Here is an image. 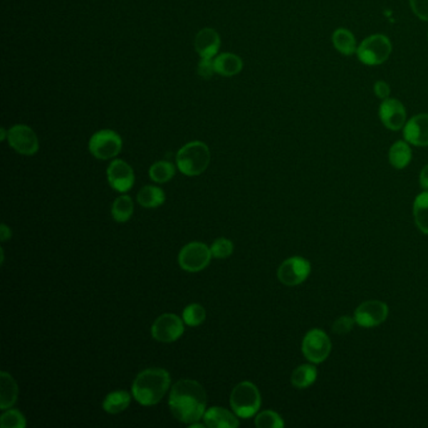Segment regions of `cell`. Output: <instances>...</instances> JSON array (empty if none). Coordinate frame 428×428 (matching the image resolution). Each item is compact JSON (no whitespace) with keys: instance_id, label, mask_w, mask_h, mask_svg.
Instances as JSON below:
<instances>
[{"instance_id":"3","label":"cell","mask_w":428,"mask_h":428,"mask_svg":"<svg viewBox=\"0 0 428 428\" xmlns=\"http://www.w3.org/2000/svg\"><path fill=\"white\" fill-rule=\"evenodd\" d=\"M212 161L210 148L207 143L192 141L186 143L176 155V165L181 174L186 176H199L207 171Z\"/></svg>"},{"instance_id":"12","label":"cell","mask_w":428,"mask_h":428,"mask_svg":"<svg viewBox=\"0 0 428 428\" xmlns=\"http://www.w3.org/2000/svg\"><path fill=\"white\" fill-rule=\"evenodd\" d=\"M388 318V306L381 301H368L362 303L355 309V320L363 328H373Z\"/></svg>"},{"instance_id":"15","label":"cell","mask_w":428,"mask_h":428,"mask_svg":"<svg viewBox=\"0 0 428 428\" xmlns=\"http://www.w3.org/2000/svg\"><path fill=\"white\" fill-rule=\"evenodd\" d=\"M403 137L418 147L428 146V113H419L408 120L403 127Z\"/></svg>"},{"instance_id":"22","label":"cell","mask_w":428,"mask_h":428,"mask_svg":"<svg viewBox=\"0 0 428 428\" xmlns=\"http://www.w3.org/2000/svg\"><path fill=\"white\" fill-rule=\"evenodd\" d=\"M166 200L164 190L157 186L147 185L138 191L137 202L145 209H156Z\"/></svg>"},{"instance_id":"27","label":"cell","mask_w":428,"mask_h":428,"mask_svg":"<svg viewBox=\"0 0 428 428\" xmlns=\"http://www.w3.org/2000/svg\"><path fill=\"white\" fill-rule=\"evenodd\" d=\"M174 174H176V169H174V165L169 161H157L150 167V171H148L151 180L157 184L169 182V180L174 179Z\"/></svg>"},{"instance_id":"8","label":"cell","mask_w":428,"mask_h":428,"mask_svg":"<svg viewBox=\"0 0 428 428\" xmlns=\"http://www.w3.org/2000/svg\"><path fill=\"white\" fill-rule=\"evenodd\" d=\"M303 355L312 363H322L328 358L332 350L330 339L322 329L309 330L301 343Z\"/></svg>"},{"instance_id":"4","label":"cell","mask_w":428,"mask_h":428,"mask_svg":"<svg viewBox=\"0 0 428 428\" xmlns=\"http://www.w3.org/2000/svg\"><path fill=\"white\" fill-rule=\"evenodd\" d=\"M230 406L238 417L246 419L255 416L261 406V396L258 387L251 382H240L230 395Z\"/></svg>"},{"instance_id":"25","label":"cell","mask_w":428,"mask_h":428,"mask_svg":"<svg viewBox=\"0 0 428 428\" xmlns=\"http://www.w3.org/2000/svg\"><path fill=\"white\" fill-rule=\"evenodd\" d=\"M413 216L417 228L428 235V190L419 194L413 202Z\"/></svg>"},{"instance_id":"36","label":"cell","mask_w":428,"mask_h":428,"mask_svg":"<svg viewBox=\"0 0 428 428\" xmlns=\"http://www.w3.org/2000/svg\"><path fill=\"white\" fill-rule=\"evenodd\" d=\"M419 184L422 186V189L428 190V165H426L421 171L419 174Z\"/></svg>"},{"instance_id":"39","label":"cell","mask_w":428,"mask_h":428,"mask_svg":"<svg viewBox=\"0 0 428 428\" xmlns=\"http://www.w3.org/2000/svg\"><path fill=\"white\" fill-rule=\"evenodd\" d=\"M6 138H8V131H6L4 128H1V137H0V140H1V141H4Z\"/></svg>"},{"instance_id":"37","label":"cell","mask_w":428,"mask_h":428,"mask_svg":"<svg viewBox=\"0 0 428 428\" xmlns=\"http://www.w3.org/2000/svg\"><path fill=\"white\" fill-rule=\"evenodd\" d=\"M11 238V229L6 226V224H1V228H0V240L4 243L6 240H9Z\"/></svg>"},{"instance_id":"19","label":"cell","mask_w":428,"mask_h":428,"mask_svg":"<svg viewBox=\"0 0 428 428\" xmlns=\"http://www.w3.org/2000/svg\"><path fill=\"white\" fill-rule=\"evenodd\" d=\"M215 71L224 77H233L240 73L244 68L243 59L234 53H222L214 59Z\"/></svg>"},{"instance_id":"18","label":"cell","mask_w":428,"mask_h":428,"mask_svg":"<svg viewBox=\"0 0 428 428\" xmlns=\"http://www.w3.org/2000/svg\"><path fill=\"white\" fill-rule=\"evenodd\" d=\"M19 388L16 380L6 372L0 373V409L6 411L11 408L18 401Z\"/></svg>"},{"instance_id":"21","label":"cell","mask_w":428,"mask_h":428,"mask_svg":"<svg viewBox=\"0 0 428 428\" xmlns=\"http://www.w3.org/2000/svg\"><path fill=\"white\" fill-rule=\"evenodd\" d=\"M388 159L395 169H403L407 167L412 160V150L409 147V143L406 140L393 143L390 148Z\"/></svg>"},{"instance_id":"24","label":"cell","mask_w":428,"mask_h":428,"mask_svg":"<svg viewBox=\"0 0 428 428\" xmlns=\"http://www.w3.org/2000/svg\"><path fill=\"white\" fill-rule=\"evenodd\" d=\"M130 403H131V395L127 391H115L107 395L102 406L107 413L117 414L128 408Z\"/></svg>"},{"instance_id":"35","label":"cell","mask_w":428,"mask_h":428,"mask_svg":"<svg viewBox=\"0 0 428 428\" xmlns=\"http://www.w3.org/2000/svg\"><path fill=\"white\" fill-rule=\"evenodd\" d=\"M373 92L378 98H381L382 100H386L391 93V87L387 85L385 80H377L373 85Z\"/></svg>"},{"instance_id":"38","label":"cell","mask_w":428,"mask_h":428,"mask_svg":"<svg viewBox=\"0 0 428 428\" xmlns=\"http://www.w3.org/2000/svg\"><path fill=\"white\" fill-rule=\"evenodd\" d=\"M189 427H190V428H204V427H207V424H202V423H199V421H197V422L190 423V424H189Z\"/></svg>"},{"instance_id":"33","label":"cell","mask_w":428,"mask_h":428,"mask_svg":"<svg viewBox=\"0 0 428 428\" xmlns=\"http://www.w3.org/2000/svg\"><path fill=\"white\" fill-rule=\"evenodd\" d=\"M197 73H199L201 78L210 80L212 77H214V74L216 73L214 61L212 59L201 58L200 62L197 64Z\"/></svg>"},{"instance_id":"28","label":"cell","mask_w":428,"mask_h":428,"mask_svg":"<svg viewBox=\"0 0 428 428\" xmlns=\"http://www.w3.org/2000/svg\"><path fill=\"white\" fill-rule=\"evenodd\" d=\"M182 319L189 327H197L207 319V310L200 304H190L182 313Z\"/></svg>"},{"instance_id":"11","label":"cell","mask_w":428,"mask_h":428,"mask_svg":"<svg viewBox=\"0 0 428 428\" xmlns=\"http://www.w3.org/2000/svg\"><path fill=\"white\" fill-rule=\"evenodd\" d=\"M310 274V263L301 256L286 259L278 269V279L286 286H299Z\"/></svg>"},{"instance_id":"7","label":"cell","mask_w":428,"mask_h":428,"mask_svg":"<svg viewBox=\"0 0 428 428\" xmlns=\"http://www.w3.org/2000/svg\"><path fill=\"white\" fill-rule=\"evenodd\" d=\"M212 249L207 244L194 241L181 249L177 260L181 269L189 273H197L207 268L212 261Z\"/></svg>"},{"instance_id":"26","label":"cell","mask_w":428,"mask_h":428,"mask_svg":"<svg viewBox=\"0 0 428 428\" xmlns=\"http://www.w3.org/2000/svg\"><path fill=\"white\" fill-rule=\"evenodd\" d=\"M133 201L130 196L117 197L112 205V216L117 222H126L132 217Z\"/></svg>"},{"instance_id":"6","label":"cell","mask_w":428,"mask_h":428,"mask_svg":"<svg viewBox=\"0 0 428 428\" xmlns=\"http://www.w3.org/2000/svg\"><path fill=\"white\" fill-rule=\"evenodd\" d=\"M122 138L112 130H100L90 137L88 150L98 160H111L122 151Z\"/></svg>"},{"instance_id":"16","label":"cell","mask_w":428,"mask_h":428,"mask_svg":"<svg viewBox=\"0 0 428 428\" xmlns=\"http://www.w3.org/2000/svg\"><path fill=\"white\" fill-rule=\"evenodd\" d=\"M221 39L212 28H204L195 38V49L200 58L212 59L220 49Z\"/></svg>"},{"instance_id":"17","label":"cell","mask_w":428,"mask_h":428,"mask_svg":"<svg viewBox=\"0 0 428 428\" xmlns=\"http://www.w3.org/2000/svg\"><path fill=\"white\" fill-rule=\"evenodd\" d=\"M204 422L209 428H236L239 427L238 416L231 413L226 408H209L204 413Z\"/></svg>"},{"instance_id":"13","label":"cell","mask_w":428,"mask_h":428,"mask_svg":"<svg viewBox=\"0 0 428 428\" xmlns=\"http://www.w3.org/2000/svg\"><path fill=\"white\" fill-rule=\"evenodd\" d=\"M380 118L385 127L391 131L403 130L407 123V111L403 103L395 98L382 100L380 106Z\"/></svg>"},{"instance_id":"10","label":"cell","mask_w":428,"mask_h":428,"mask_svg":"<svg viewBox=\"0 0 428 428\" xmlns=\"http://www.w3.org/2000/svg\"><path fill=\"white\" fill-rule=\"evenodd\" d=\"M8 143L18 154L33 156L39 150V140L27 125H16L8 131Z\"/></svg>"},{"instance_id":"30","label":"cell","mask_w":428,"mask_h":428,"mask_svg":"<svg viewBox=\"0 0 428 428\" xmlns=\"http://www.w3.org/2000/svg\"><path fill=\"white\" fill-rule=\"evenodd\" d=\"M255 426L258 428H283V418L274 411H263L255 418Z\"/></svg>"},{"instance_id":"9","label":"cell","mask_w":428,"mask_h":428,"mask_svg":"<svg viewBox=\"0 0 428 428\" xmlns=\"http://www.w3.org/2000/svg\"><path fill=\"white\" fill-rule=\"evenodd\" d=\"M184 332H185L184 319L171 313L160 315L155 320L151 328L152 337L157 342H162V343H172L174 340L181 338Z\"/></svg>"},{"instance_id":"29","label":"cell","mask_w":428,"mask_h":428,"mask_svg":"<svg viewBox=\"0 0 428 428\" xmlns=\"http://www.w3.org/2000/svg\"><path fill=\"white\" fill-rule=\"evenodd\" d=\"M0 426L1 428H26L27 421L21 411L8 408L0 417Z\"/></svg>"},{"instance_id":"2","label":"cell","mask_w":428,"mask_h":428,"mask_svg":"<svg viewBox=\"0 0 428 428\" xmlns=\"http://www.w3.org/2000/svg\"><path fill=\"white\" fill-rule=\"evenodd\" d=\"M171 375L164 368H147L138 373L132 385V396L142 406L157 404L169 391Z\"/></svg>"},{"instance_id":"32","label":"cell","mask_w":428,"mask_h":428,"mask_svg":"<svg viewBox=\"0 0 428 428\" xmlns=\"http://www.w3.org/2000/svg\"><path fill=\"white\" fill-rule=\"evenodd\" d=\"M355 317H349V315H343V317L338 318L333 324V330L334 334H339V335H343V334H347L353 329V325H355Z\"/></svg>"},{"instance_id":"34","label":"cell","mask_w":428,"mask_h":428,"mask_svg":"<svg viewBox=\"0 0 428 428\" xmlns=\"http://www.w3.org/2000/svg\"><path fill=\"white\" fill-rule=\"evenodd\" d=\"M409 6L414 16L421 21H428V0H409Z\"/></svg>"},{"instance_id":"31","label":"cell","mask_w":428,"mask_h":428,"mask_svg":"<svg viewBox=\"0 0 428 428\" xmlns=\"http://www.w3.org/2000/svg\"><path fill=\"white\" fill-rule=\"evenodd\" d=\"M212 254L216 259H226L234 253V244L231 240L219 238L212 243Z\"/></svg>"},{"instance_id":"14","label":"cell","mask_w":428,"mask_h":428,"mask_svg":"<svg viewBox=\"0 0 428 428\" xmlns=\"http://www.w3.org/2000/svg\"><path fill=\"white\" fill-rule=\"evenodd\" d=\"M107 180L113 190L127 192L135 185V172L123 160H113L107 169Z\"/></svg>"},{"instance_id":"5","label":"cell","mask_w":428,"mask_h":428,"mask_svg":"<svg viewBox=\"0 0 428 428\" xmlns=\"http://www.w3.org/2000/svg\"><path fill=\"white\" fill-rule=\"evenodd\" d=\"M392 43L390 38L383 34H373L365 38L357 48V57L365 66H381L390 58Z\"/></svg>"},{"instance_id":"23","label":"cell","mask_w":428,"mask_h":428,"mask_svg":"<svg viewBox=\"0 0 428 428\" xmlns=\"http://www.w3.org/2000/svg\"><path fill=\"white\" fill-rule=\"evenodd\" d=\"M318 370L314 365H299L291 375V385L298 390H306L317 381Z\"/></svg>"},{"instance_id":"20","label":"cell","mask_w":428,"mask_h":428,"mask_svg":"<svg viewBox=\"0 0 428 428\" xmlns=\"http://www.w3.org/2000/svg\"><path fill=\"white\" fill-rule=\"evenodd\" d=\"M332 42H333L334 48L343 56L349 57V56L357 53L358 46H357L355 34L345 28H338L334 31Z\"/></svg>"},{"instance_id":"1","label":"cell","mask_w":428,"mask_h":428,"mask_svg":"<svg viewBox=\"0 0 428 428\" xmlns=\"http://www.w3.org/2000/svg\"><path fill=\"white\" fill-rule=\"evenodd\" d=\"M207 392L197 381L181 380L171 388L169 411L180 422L190 424L200 421L207 411Z\"/></svg>"}]
</instances>
